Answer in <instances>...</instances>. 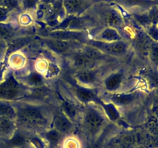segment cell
Masks as SVG:
<instances>
[{
  "label": "cell",
  "mask_w": 158,
  "mask_h": 148,
  "mask_svg": "<svg viewBox=\"0 0 158 148\" xmlns=\"http://www.w3.org/2000/svg\"><path fill=\"white\" fill-rule=\"evenodd\" d=\"M43 44L49 50L57 54H71L76 52L82 43L77 42L65 41V40L54 39L46 38L43 39Z\"/></svg>",
  "instance_id": "5b68a950"
},
{
  "label": "cell",
  "mask_w": 158,
  "mask_h": 148,
  "mask_svg": "<svg viewBox=\"0 0 158 148\" xmlns=\"http://www.w3.org/2000/svg\"><path fill=\"white\" fill-rule=\"evenodd\" d=\"M103 23L106 27L114 28L119 30L124 26V20L121 13L115 9H110L103 14Z\"/></svg>",
  "instance_id": "9a60e30c"
},
{
  "label": "cell",
  "mask_w": 158,
  "mask_h": 148,
  "mask_svg": "<svg viewBox=\"0 0 158 148\" xmlns=\"http://www.w3.org/2000/svg\"><path fill=\"white\" fill-rule=\"evenodd\" d=\"M0 7H3L10 12H21V6L19 0H2Z\"/></svg>",
  "instance_id": "d4e9b609"
},
{
  "label": "cell",
  "mask_w": 158,
  "mask_h": 148,
  "mask_svg": "<svg viewBox=\"0 0 158 148\" xmlns=\"http://www.w3.org/2000/svg\"><path fill=\"white\" fill-rule=\"evenodd\" d=\"M73 78L77 85L89 88L94 87L102 82L101 76L97 69L75 71Z\"/></svg>",
  "instance_id": "52a82bcc"
},
{
  "label": "cell",
  "mask_w": 158,
  "mask_h": 148,
  "mask_svg": "<svg viewBox=\"0 0 158 148\" xmlns=\"http://www.w3.org/2000/svg\"><path fill=\"white\" fill-rule=\"evenodd\" d=\"M93 39L100 42H106V43L125 40L123 35L120 34V31L110 27H105L104 29L100 30V32H97Z\"/></svg>",
  "instance_id": "2e32d148"
},
{
  "label": "cell",
  "mask_w": 158,
  "mask_h": 148,
  "mask_svg": "<svg viewBox=\"0 0 158 148\" xmlns=\"http://www.w3.org/2000/svg\"><path fill=\"white\" fill-rule=\"evenodd\" d=\"M17 117L15 123L27 129L45 127L49 121L46 110L41 106L31 103H20L16 104Z\"/></svg>",
  "instance_id": "6da1fadb"
},
{
  "label": "cell",
  "mask_w": 158,
  "mask_h": 148,
  "mask_svg": "<svg viewBox=\"0 0 158 148\" xmlns=\"http://www.w3.org/2000/svg\"><path fill=\"white\" fill-rule=\"evenodd\" d=\"M148 16H149L150 21L151 25H157L158 21V9L157 7H154L149 11L148 12Z\"/></svg>",
  "instance_id": "1f68e13d"
},
{
  "label": "cell",
  "mask_w": 158,
  "mask_h": 148,
  "mask_svg": "<svg viewBox=\"0 0 158 148\" xmlns=\"http://www.w3.org/2000/svg\"><path fill=\"white\" fill-rule=\"evenodd\" d=\"M44 83V76L39 72H32L25 78V85L31 87L40 86Z\"/></svg>",
  "instance_id": "7402d4cb"
},
{
  "label": "cell",
  "mask_w": 158,
  "mask_h": 148,
  "mask_svg": "<svg viewBox=\"0 0 158 148\" xmlns=\"http://www.w3.org/2000/svg\"><path fill=\"white\" fill-rule=\"evenodd\" d=\"M12 143L14 146H23L26 143V137L23 134H17V135L12 136Z\"/></svg>",
  "instance_id": "4dcf8cb0"
},
{
  "label": "cell",
  "mask_w": 158,
  "mask_h": 148,
  "mask_svg": "<svg viewBox=\"0 0 158 148\" xmlns=\"http://www.w3.org/2000/svg\"><path fill=\"white\" fill-rule=\"evenodd\" d=\"M148 57L150 60L156 66H158V43L152 42L150 46Z\"/></svg>",
  "instance_id": "484cf974"
},
{
  "label": "cell",
  "mask_w": 158,
  "mask_h": 148,
  "mask_svg": "<svg viewBox=\"0 0 158 148\" xmlns=\"http://www.w3.org/2000/svg\"><path fill=\"white\" fill-rule=\"evenodd\" d=\"M86 43L100 49L106 55L115 59L124 56L128 52L130 48L129 43L126 40L106 43V42L97 41L93 39H89Z\"/></svg>",
  "instance_id": "277c9868"
},
{
  "label": "cell",
  "mask_w": 158,
  "mask_h": 148,
  "mask_svg": "<svg viewBox=\"0 0 158 148\" xmlns=\"http://www.w3.org/2000/svg\"><path fill=\"white\" fill-rule=\"evenodd\" d=\"M15 37H16L15 29L12 25L6 23H0V39L8 43Z\"/></svg>",
  "instance_id": "603a6c76"
},
{
  "label": "cell",
  "mask_w": 158,
  "mask_h": 148,
  "mask_svg": "<svg viewBox=\"0 0 158 148\" xmlns=\"http://www.w3.org/2000/svg\"><path fill=\"white\" fill-rule=\"evenodd\" d=\"M9 12L10 11H9L8 9L3 7H0V23H4L8 21L9 17Z\"/></svg>",
  "instance_id": "d6a6232c"
},
{
  "label": "cell",
  "mask_w": 158,
  "mask_h": 148,
  "mask_svg": "<svg viewBox=\"0 0 158 148\" xmlns=\"http://www.w3.org/2000/svg\"><path fill=\"white\" fill-rule=\"evenodd\" d=\"M46 38L65 40V41L77 42V43H82V44H84L89 39L86 31L63 30V29L51 30L47 34Z\"/></svg>",
  "instance_id": "8992f818"
},
{
  "label": "cell",
  "mask_w": 158,
  "mask_h": 148,
  "mask_svg": "<svg viewBox=\"0 0 158 148\" xmlns=\"http://www.w3.org/2000/svg\"><path fill=\"white\" fill-rule=\"evenodd\" d=\"M77 52L83 54L91 60H94L97 63H101V64L103 63H106V62H110V60H115V58H113V57L106 55L103 52H101L100 49H97V48L94 47L89 44H86V43L82 44L80 47L77 49Z\"/></svg>",
  "instance_id": "7c38bea8"
},
{
  "label": "cell",
  "mask_w": 158,
  "mask_h": 148,
  "mask_svg": "<svg viewBox=\"0 0 158 148\" xmlns=\"http://www.w3.org/2000/svg\"><path fill=\"white\" fill-rule=\"evenodd\" d=\"M134 18L137 20L138 23H140L142 26H151V21H150L148 14H138V15H134Z\"/></svg>",
  "instance_id": "f546056e"
},
{
  "label": "cell",
  "mask_w": 158,
  "mask_h": 148,
  "mask_svg": "<svg viewBox=\"0 0 158 148\" xmlns=\"http://www.w3.org/2000/svg\"><path fill=\"white\" fill-rule=\"evenodd\" d=\"M69 63L71 67L75 69V71L83 70V69H97L101 64L77 51L69 55Z\"/></svg>",
  "instance_id": "ba28073f"
},
{
  "label": "cell",
  "mask_w": 158,
  "mask_h": 148,
  "mask_svg": "<svg viewBox=\"0 0 158 148\" xmlns=\"http://www.w3.org/2000/svg\"><path fill=\"white\" fill-rule=\"evenodd\" d=\"M61 112L66 115L74 123L78 121H81L82 112H80L77 106L70 101H64L62 103Z\"/></svg>",
  "instance_id": "d6986e66"
},
{
  "label": "cell",
  "mask_w": 158,
  "mask_h": 148,
  "mask_svg": "<svg viewBox=\"0 0 158 148\" xmlns=\"http://www.w3.org/2000/svg\"><path fill=\"white\" fill-rule=\"evenodd\" d=\"M8 43L4 40L0 39V59L2 58L7 52Z\"/></svg>",
  "instance_id": "836d02e7"
},
{
  "label": "cell",
  "mask_w": 158,
  "mask_h": 148,
  "mask_svg": "<svg viewBox=\"0 0 158 148\" xmlns=\"http://www.w3.org/2000/svg\"><path fill=\"white\" fill-rule=\"evenodd\" d=\"M133 148H148V147H146V146H143V145H137V146H135Z\"/></svg>",
  "instance_id": "e575fe53"
},
{
  "label": "cell",
  "mask_w": 158,
  "mask_h": 148,
  "mask_svg": "<svg viewBox=\"0 0 158 148\" xmlns=\"http://www.w3.org/2000/svg\"><path fill=\"white\" fill-rule=\"evenodd\" d=\"M73 94L75 98L83 105H88L97 102V95L93 88L85 87V86L77 85L73 89Z\"/></svg>",
  "instance_id": "5bb4252c"
},
{
  "label": "cell",
  "mask_w": 158,
  "mask_h": 148,
  "mask_svg": "<svg viewBox=\"0 0 158 148\" xmlns=\"http://www.w3.org/2000/svg\"><path fill=\"white\" fill-rule=\"evenodd\" d=\"M19 2L22 11L29 12L36 9L40 0H19Z\"/></svg>",
  "instance_id": "4316f807"
},
{
  "label": "cell",
  "mask_w": 158,
  "mask_h": 148,
  "mask_svg": "<svg viewBox=\"0 0 158 148\" xmlns=\"http://www.w3.org/2000/svg\"><path fill=\"white\" fill-rule=\"evenodd\" d=\"M91 6V0H63V6L67 15H80Z\"/></svg>",
  "instance_id": "4fadbf2b"
},
{
  "label": "cell",
  "mask_w": 158,
  "mask_h": 148,
  "mask_svg": "<svg viewBox=\"0 0 158 148\" xmlns=\"http://www.w3.org/2000/svg\"><path fill=\"white\" fill-rule=\"evenodd\" d=\"M62 146L63 148H81L80 141L73 137H68L63 139Z\"/></svg>",
  "instance_id": "f1b7e54d"
},
{
  "label": "cell",
  "mask_w": 158,
  "mask_h": 148,
  "mask_svg": "<svg viewBox=\"0 0 158 148\" xmlns=\"http://www.w3.org/2000/svg\"><path fill=\"white\" fill-rule=\"evenodd\" d=\"M109 102L120 108H124L133 104L139 98V93L137 92H113L109 94Z\"/></svg>",
  "instance_id": "8fae6325"
},
{
  "label": "cell",
  "mask_w": 158,
  "mask_h": 148,
  "mask_svg": "<svg viewBox=\"0 0 158 148\" xmlns=\"http://www.w3.org/2000/svg\"><path fill=\"white\" fill-rule=\"evenodd\" d=\"M107 119L99 106L88 104L82 112L81 123L89 137L95 138L101 133L107 123Z\"/></svg>",
  "instance_id": "7a4b0ae2"
},
{
  "label": "cell",
  "mask_w": 158,
  "mask_h": 148,
  "mask_svg": "<svg viewBox=\"0 0 158 148\" xmlns=\"http://www.w3.org/2000/svg\"><path fill=\"white\" fill-rule=\"evenodd\" d=\"M16 123L15 120L0 117V135L12 137L15 133Z\"/></svg>",
  "instance_id": "ffe728a7"
},
{
  "label": "cell",
  "mask_w": 158,
  "mask_h": 148,
  "mask_svg": "<svg viewBox=\"0 0 158 148\" xmlns=\"http://www.w3.org/2000/svg\"><path fill=\"white\" fill-rule=\"evenodd\" d=\"M32 41V36L31 35H21L15 37L7 43L8 47L6 53L13 54L17 52L28 46Z\"/></svg>",
  "instance_id": "ac0fdd59"
},
{
  "label": "cell",
  "mask_w": 158,
  "mask_h": 148,
  "mask_svg": "<svg viewBox=\"0 0 158 148\" xmlns=\"http://www.w3.org/2000/svg\"><path fill=\"white\" fill-rule=\"evenodd\" d=\"M124 83V74L120 71L111 72L102 80V87L109 93L120 92Z\"/></svg>",
  "instance_id": "9c48e42d"
},
{
  "label": "cell",
  "mask_w": 158,
  "mask_h": 148,
  "mask_svg": "<svg viewBox=\"0 0 158 148\" xmlns=\"http://www.w3.org/2000/svg\"><path fill=\"white\" fill-rule=\"evenodd\" d=\"M97 103L101 108L103 113L106 116V119L110 121L116 122L121 117V113H120L119 108L111 102L104 103V102L99 100H97Z\"/></svg>",
  "instance_id": "e0dca14e"
},
{
  "label": "cell",
  "mask_w": 158,
  "mask_h": 148,
  "mask_svg": "<svg viewBox=\"0 0 158 148\" xmlns=\"http://www.w3.org/2000/svg\"><path fill=\"white\" fill-rule=\"evenodd\" d=\"M25 58L23 55L15 52L10 57V65L15 69H19L25 64Z\"/></svg>",
  "instance_id": "83f0119b"
},
{
  "label": "cell",
  "mask_w": 158,
  "mask_h": 148,
  "mask_svg": "<svg viewBox=\"0 0 158 148\" xmlns=\"http://www.w3.org/2000/svg\"><path fill=\"white\" fill-rule=\"evenodd\" d=\"M64 137L65 136L54 130L53 128L47 130L45 134V137H46V140L49 144L52 146H56L62 143Z\"/></svg>",
  "instance_id": "cb8c5ba5"
},
{
  "label": "cell",
  "mask_w": 158,
  "mask_h": 148,
  "mask_svg": "<svg viewBox=\"0 0 158 148\" xmlns=\"http://www.w3.org/2000/svg\"><path fill=\"white\" fill-rule=\"evenodd\" d=\"M26 86L19 81L13 74L9 75L0 83V100L15 101L26 93Z\"/></svg>",
  "instance_id": "3957f363"
},
{
  "label": "cell",
  "mask_w": 158,
  "mask_h": 148,
  "mask_svg": "<svg viewBox=\"0 0 158 148\" xmlns=\"http://www.w3.org/2000/svg\"><path fill=\"white\" fill-rule=\"evenodd\" d=\"M157 26H158V21H157Z\"/></svg>",
  "instance_id": "d590c367"
},
{
  "label": "cell",
  "mask_w": 158,
  "mask_h": 148,
  "mask_svg": "<svg viewBox=\"0 0 158 148\" xmlns=\"http://www.w3.org/2000/svg\"><path fill=\"white\" fill-rule=\"evenodd\" d=\"M75 123L62 112L58 113L52 118V126L63 136H69L75 128Z\"/></svg>",
  "instance_id": "30bf717a"
},
{
  "label": "cell",
  "mask_w": 158,
  "mask_h": 148,
  "mask_svg": "<svg viewBox=\"0 0 158 148\" xmlns=\"http://www.w3.org/2000/svg\"><path fill=\"white\" fill-rule=\"evenodd\" d=\"M0 117L15 120L17 117L15 106L6 101L0 102Z\"/></svg>",
  "instance_id": "44dd1931"
}]
</instances>
